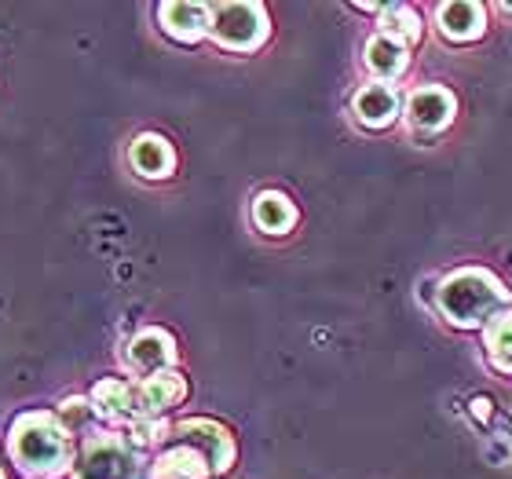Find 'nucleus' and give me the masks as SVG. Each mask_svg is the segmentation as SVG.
I'll return each instance as SVG.
<instances>
[{
    "label": "nucleus",
    "instance_id": "obj_23",
    "mask_svg": "<svg viewBox=\"0 0 512 479\" xmlns=\"http://www.w3.org/2000/svg\"><path fill=\"white\" fill-rule=\"evenodd\" d=\"M0 479H8V476H4V469H0Z\"/></svg>",
    "mask_w": 512,
    "mask_h": 479
},
{
    "label": "nucleus",
    "instance_id": "obj_22",
    "mask_svg": "<svg viewBox=\"0 0 512 479\" xmlns=\"http://www.w3.org/2000/svg\"><path fill=\"white\" fill-rule=\"evenodd\" d=\"M502 11H509V15H512V4H502Z\"/></svg>",
    "mask_w": 512,
    "mask_h": 479
},
{
    "label": "nucleus",
    "instance_id": "obj_11",
    "mask_svg": "<svg viewBox=\"0 0 512 479\" xmlns=\"http://www.w3.org/2000/svg\"><path fill=\"white\" fill-rule=\"evenodd\" d=\"M128 158H132V169L147 180H165V176H172V165H176V154L161 136H139L128 150Z\"/></svg>",
    "mask_w": 512,
    "mask_h": 479
},
{
    "label": "nucleus",
    "instance_id": "obj_4",
    "mask_svg": "<svg viewBox=\"0 0 512 479\" xmlns=\"http://www.w3.org/2000/svg\"><path fill=\"white\" fill-rule=\"evenodd\" d=\"M74 479H139L136 450L118 436L88 439L74 469Z\"/></svg>",
    "mask_w": 512,
    "mask_h": 479
},
{
    "label": "nucleus",
    "instance_id": "obj_12",
    "mask_svg": "<svg viewBox=\"0 0 512 479\" xmlns=\"http://www.w3.org/2000/svg\"><path fill=\"white\" fill-rule=\"evenodd\" d=\"M399 114V96L388 85H366L355 96V118L370 128H384Z\"/></svg>",
    "mask_w": 512,
    "mask_h": 479
},
{
    "label": "nucleus",
    "instance_id": "obj_9",
    "mask_svg": "<svg viewBox=\"0 0 512 479\" xmlns=\"http://www.w3.org/2000/svg\"><path fill=\"white\" fill-rule=\"evenodd\" d=\"M176 359V344L165 330H143L136 341L128 344V362L136 366L139 373H165V366Z\"/></svg>",
    "mask_w": 512,
    "mask_h": 479
},
{
    "label": "nucleus",
    "instance_id": "obj_1",
    "mask_svg": "<svg viewBox=\"0 0 512 479\" xmlns=\"http://www.w3.org/2000/svg\"><path fill=\"white\" fill-rule=\"evenodd\" d=\"M11 458L26 476H59L70 465V432L52 414H22L11 428Z\"/></svg>",
    "mask_w": 512,
    "mask_h": 479
},
{
    "label": "nucleus",
    "instance_id": "obj_18",
    "mask_svg": "<svg viewBox=\"0 0 512 479\" xmlns=\"http://www.w3.org/2000/svg\"><path fill=\"white\" fill-rule=\"evenodd\" d=\"M487 355L498 370L512 373V311H502L487 322Z\"/></svg>",
    "mask_w": 512,
    "mask_h": 479
},
{
    "label": "nucleus",
    "instance_id": "obj_10",
    "mask_svg": "<svg viewBox=\"0 0 512 479\" xmlns=\"http://www.w3.org/2000/svg\"><path fill=\"white\" fill-rule=\"evenodd\" d=\"M158 19L169 37L191 44L209 30V4H161Z\"/></svg>",
    "mask_w": 512,
    "mask_h": 479
},
{
    "label": "nucleus",
    "instance_id": "obj_7",
    "mask_svg": "<svg viewBox=\"0 0 512 479\" xmlns=\"http://www.w3.org/2000/svg\"><path fill=\"white\" fill-rule=\"evenodd\" d=\"M439 33L447 41H476L483 30H487V11L483 4H439L436 11Z\"/></svg>",
    "mask_w": 512,
    "mask_h": 479
},
{
    "label": "nucleus",
    "instance_id": "obj_2",
    "mask_svg": "<svg viewBox=\"0 0 512 479\" xmlns=\"http://www.w3.org/2000/svg\"><path fill=\"white\" fill-rule=\"evenodd\" d=\"M505 304H509V289L494 275L476 271V267L454 271V275L443 278V286H439V311L447 315V322L465 326V330L491 322L494 311L505 308Z\"/></svg>",
    "mask_w": 512,
    "mask_h": 479
},
{
    "label": "nucleus",
    "instance_id": "obj_15",
    "mask_svg": "<svg viewBox=\"0 0 512 479\" xmlns=\"http://www.w3.org/2000/svg\"><path fill=\"white\" fill-rule=\"evenodd\" d=\"M363 59L377 77H399L406 70V48L399 41H392V37H384V33L366 44Z\"/></svg>",
    "mask_w": 512,
    "mask_h": 479
},
{
    "label": "nucleus",
    "instance_id": "obj_6",
    "mask_svg": "<svg viewBox=\"0 0 512 479\" xmlns=\"http://www.w3.org/2000/svg\"><path fill=\"white\" fill-rule=\"evenodd\" d=\"M187 395V381H183L180 373H154V377H147V381L136 388V414L139 417H158L161 410H169V406H176Z\"/></svg>",
    "mask_w": 512,
    "mask_h": 479
},
{
    "label": "nucleus",
    "instance_id": "obj_19",
    "mask_svg": "<svg viewBox=\"0 0 512 479\" xmlns=\"http://www.w3.org/2000/svg\"><path fill=\"white\" fill-rule=\"evenodd\" d=\"M59 414H63V428L66 432H85L92 425V414H96V406H88L85 399H66L59 406Z\"/></svg>",
    "mask_w": 512,
    "mask_h": 479
},
{
    "label": "nucleus",
    "instance_id": "obj_13",
    "mask_svg": "<svg viewBox=\"0 0 512 479\" xmlns=\"http://www.w3.org/2000/svg\"><path fill=\"white\" fill-rule=\"evenodd\" d=\"M253 220L264 235H286L289 227L297 224V209H293V202H289L286 194L264 191L253 205Z\"/></svg>",
    "mask_w": 512,
    "mask_h": 479
},
{
    "label": "nucleus",
    "instance_id": "obj_3",
    "mask_svg": "<svg viewBox=\"0 0 512 479\" xmlns=\"http://www.w3.org/2000/svg\"><path fill=\"white\" fill-rule=\"evenodd\" d=\"M209 30L224 48L249 52L260 48L267 37V19L260 4H213L209 8Z\"/></svg>",
    "mask_w": 512,
    "mask_h": 479
},
{
    "label": "nucleus",
    "instance_id": "obj_8",
    "mask_svg": "<svg viewBox=\"0 0 512 479\" xmlns=\"http://www.w3.org/2000/svg\"><path fill=\"white\" fill-rule=\"evenodd\" d=\"M450 118H454V96H450L447 88L428 85V88H417L414 96H410V121L417 128L439 132V128L450 125Z\"/></svg>",
    "mask_w": 512,
    "mask_h": 479
},
{
    "label": "nucleus",
    "instance_id": "obj_16",
    "mask_svg": "<svg viewBox=\"0 0 512 479\" xmlns=\"http://www.w3.org/2000/svg\"><path fill=\"white\" fill-rule=\"evenodd\" d=\"M202 476H209V465H205L202 454L191 447L169 450V454L158 461V469H154V479H202Z\"/></svg>",
    "mask_w": 512,
    "mask_h": 479
},
{
    "label": "nucleus",
    "instance_id": "obj_17",
    "mask_svg": "<svg viewBox=\"0 0 512 479\" xmlns=\"http://www.w3.org/2000/svg\"><path fill=\"white\" fill-rule=\"evenodd\" d=\"M381 26L384 37H392L406 48V44L421 41V19L406 4H392V8H381Z\"/></svg>",
    "mask_w": 512,
    "mask_h": 479
},
{
    "label": "nucleus",
    "instance_id": "obj_20",
    "mask_svg": "<svg viewBox=\"0 0 512 479\" xmlns=\"http://www.w3.org/2000/svg\"><path fill=\"white\" fill-rule=\"evenodd\" d=\"M161 439H165V425H158L154 417H139L136 425H132L128 443H132V447H154V443H161Z\"/></svg>",
    "mask_w": 512,
    "mask_h": 479
},
{
    "label": "nucleus",
    "instance_id": "obj_5",
    "mask_svg": "<svg viewBox=\"0 0 512 479\" xmlns=\"http://www.w3.org/2000/svg\"><path fill=\"white\" fill-rule=\"evenodd\" d=\"M176 439H180V447L198 450L209 472H227L235 465V439L227 436V428L216 425V421H183L176 428Z\"/></svg>",
    "mask_w": 512,
    "mask_h": 479
},
{
    "label": "nucleus",
    "instance_id": "obj_14",
    "mask_svg": "<svg viewBox=\"0 0 512 479\" xmlns=\"http://www.w3.org/2000/svg\"><path fill=\"white\" fill-rule=\"evenodd\" d=\"M92 406H96V414H103L107 421L136 417V392H132L125 381H118V377H107V381L96 384Z\"/></svg>",
    "mask_w": 512,
    "mask_h": 479
},
{
    "label": "nucleus",
    "instance_id": "obj_21",
    "mask_svg": "<svg viewBox=\"0 0 512 479\" xmlns=\"http://www.w3.org/2000/svg\"><path fill=\"white\" fill-rule=\"evenodd\" d=\"M472 414L480 417V421H487V417H491V399H472Z\"/></svg>",
    "mask_w": 512,
    "mask_h": 479
}]
</instances>
